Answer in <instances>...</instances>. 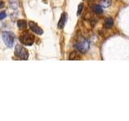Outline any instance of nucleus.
Wrapping results in <instances>:
<instances>
[{
	"label": "nucleus",
	"instance_id": "f257e3e1",
	"mask_svg": "<svg viewBox=\"0 0 129 121\" xmlns=\"http://www.w3.org/2000/svg\"><path fill=\"white\" fill-rule=\"evenodd\" d=\"M15 55L22 60H27L28 56H29V53H28L27 48L22 45H19V44H17L15 48Z\"/></svg>",
	"mask_w": 129,
	"mask_h": 121
},
{
	"label": "nucleus",
	"instance_id": "f03ea898",
	"mask_svg": "<svg viewBox=\"0 0 129 121\" xmlns=\"http://www.w3.org/2000/svg\"><path fill=\"white\" fill-rule=\"evenodd\" d=\"M19 41L21 42L24 45L27 46H31L34 43V36L31 34L28 33V32H23L19 36Z\"/></svg>",
	"mask_w": 129,
	"mask_h": 121
},
{
	"label": "nucleus",
	"instance_id": "7ed1b4c3",
	"mask_svg": "<svg viewBox=\"0 0 129 121\" xmlns=\"http://www.w3.org/2000/svg\"><path fill=\"white\" fill-rule=\"evenodd\" d=\"M2 37L6 45L9 48H12L15 42V35L11 32H4L2 34Z\"/></svg>",
	"mask_w": 129,
	"mask_h": 121
},
{
	"label": "nucleus",
	"instance_id": "20e7f679",
	"mask_svg": "<svg viewBox=\"0 0 129 121\" xmlns=\"http://www.w3.org/2000/svg\"><path fill=\"white\" fill-rule=\"evenodd\" d=\"M74 46L77 51H78L80 52H86L89 49V48H90V43H89L88 40L82 39L79 41L77 42Z\"/></svg>",
	"mask_w": 129,
	"mask_h": 121
},
{
	"label": "nucleus",
	"instance_id": "39448f33",
	"mask_svg": "<svg viewBox=\"0 0 129 121\" xmlns=\"http://www.w3.org/2000/svg\"><path fill=\"white\" fill-rule=\"evenodd\" d=\"M28 25H29V27L30 29L32 31V32H34V33L37 34V35H42L44 33L43 30L39 27V25L37 23H36L35 22L33 21H30L29 23H28Z\"/></svg>",
	"mask_w": 129,
	"mask_h": 121
},
{
	"label": "nucleus",
	"instance_id": "423d86ee",
	"mask_svg": "<svg viewBox=\"0 0 129 121\" xmlns=\"http://www.w3.org/2000/svg\"><path fill=\"white\" fill-rule=\"evenodd\" d=\"M67 19H68L67 13L63 12L61 14V16H60V20L58 21V23H57V27L59 29H62V28L64 27V25H66V21H67Z\"/></svg>",
	"mask_w": 129,
	"mask_h": 121
},
{
	"label": "nucleus",
	"instance_id": "0eeeda50",
	"mask_svg": "<svg viewBox=\"0 0 129 121\" xmlns=\"http://www.w3.org/2000/svg\"><path fill=\"white\" fill-rule=\"evenodd\" d=\"M17 26L19 27V29L24 30L27 27V22L23 19H19L17 21Z\"/></svg>",
	"mask_w": 129,
	"mask_h": 121
},
{
	"label": "nucleus",
	"instance_id": "6e6552de",
	"mask_svg": "<svg viewBox=\"0 0 129 121\" xmlns=\"http://www.w3.org/2000/svg\"><path fill=\"white\" fill-rule=\"evenodd\" d=\"M113 25H114V20H113L112 18H107L105 20L104 23V27L106 28H111Z\"/></svg>",
	"mask_w": 129,
	"mask_h": 121
},
{
	"label": "nucleus",
	"instance_id": "1a4fd4ad",
	"mask_svg": "<svg viewBox=\"0 0 129 121\" xmlns=\"http://www.w3.org/2000/svg\"><path fill=\"white\" fill-rule=\"evenodd\" d=\"M81 58V56L78 51H74L71 52L70 56H69V60H79Z\"/></svg>",
	"mask_w": 129,
	"mask_h": 121
},
{
	"label": "nucleus",
	"instance_id": "9d476101",
	"mask_svg": "<svg viewBox=\"0 0 129 121\" xmlns=\"http://www.w3.org/2000/svg\"><path fill=\"white\" fill-rule=\"evenodd\" d=\"M92 10L94 11V12L96 14H102L103 12V7L101 6H99V5H93Z\"/></svg>",
	"mask_w": 129,
	"mask_h": 121
},
{
	"label": "nucleus",
	"instance_id": "9b49d317",
	"mask_svg": "<svg viewBox=\"0 0 129 121\" xmlns=\"http://www.w3.org/2000/svg\"><path fill=\"white\" fill-rule=\"evenodd\" d=\"M9 6L12 10H17V8L19 7V3L17 0H11Z\"/></svg>",
	"mask_w": 129,
	"mask_h": 121
},
{
	"label": "nucleus",
	"instance_id": "f8f14e48",
	"mask_svg": "<svg viewBox=\"0 0 129 121\" xmlns=\"http://www.w3.org/2000/svg\"><path fill=\"white\" fill-rule=\"evenodd\" d=\"M100 4L103 7H108L111 6V0H100Z\"/></svg>",
	"mask_w": 129,
	"mask_h": 121
},
{
	"label": "nucleus",
	"instance_id": "ddd939ff",
	"mask_svg": "<svg viewBox=\"0 0 129 121\" xmlns=\"http://www.w3.org/2000/svg\"><path fill=\"white\" fill-rule=\"evenodd\" d=\"M83 7H84V5L82 3H80L78 5V11H77V15H81V13H82V11L83 10Z\"/></svg>",
	"mask_w": 129,
	"mask_h": 121
},
{
	"label": "nucleus",
	"instance_id": "4468645a",
	"mask_svg": "<svg viewBox=\"0 0 129 121\" xmlns=\"http://www.w3.org/2000/svg\"><path fill=\"white\" fill-rule=\"evenodd\" d=\"M7 17V13H6V11H1L0 12V20H2V19H4Z\"/></svg>",
	"mask_w": 129,
	"mask_h": 121
},
{
	"label": "nucleus",
	"instance_id": "2eb2a0df",
	"mask_svg": "<svg viewBox=\"0 0 129 121\" xmlns=\"http://www.w3.org/2000/svg\"><path fill=\"white\" fill-rule=\"evenodd\" d=\"M3 5H4V4H3V2L2 1V0H0V8L3 7Z\"/></svg>",
	"mask_w": 129,
	"mask_h": 121
}]
</instances>
